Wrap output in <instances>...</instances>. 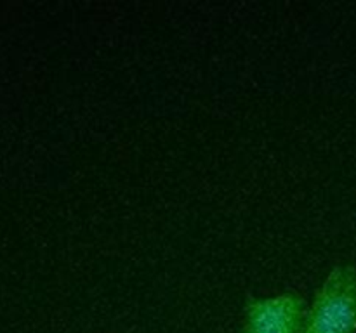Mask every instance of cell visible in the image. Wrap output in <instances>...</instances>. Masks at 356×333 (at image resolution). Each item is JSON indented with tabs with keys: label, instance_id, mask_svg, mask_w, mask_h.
Masks as SVG:
<instances>
[{
	"label": "cell",
	"instance_id": "obj_1",
	"mask_svg": "<svg viewBox=\"0 0 356 333\" xmlns=\"http://www.w3.org/2000/svg\"><path fill=\"white\" fill-rule=\"evenodd\" d=\"M302 333H356V267L336 266L315 293Z\"/></svg>",
	"mask_w": 356,
	"mask_h": 333
},
{
	"label": "cell",
	"instance_id": "obj_2",
	"mask_svg": "<svg viewBox=\"0 0 356 333\" xmlns=\"http://www.w3.org/2000/svg\"><path fill=\"white\" fill-rule=\"evenodd\" d=\"M306 314L305 298L294 291L266 298L247 297L240 333H302Z\"/></svg>",
	"mask_w": 356,
	"mask_h": 333
}]
</instances>
